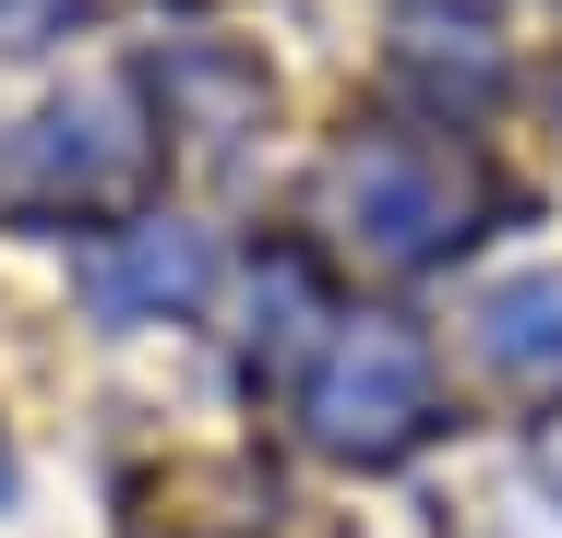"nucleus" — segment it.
<instances>
[{"instance_id":"nucleus-1","label":"nucleus","mask_w":562,"mask_h":538,"mask_svg":"<svg viewBox=\"0 0 562 538\" xmlns=\"http://www.w3.org/2000/svg\"><path fill=\"white\" fill-rule=\"evenodd\" d=\"M300 419H312L324 455H395L431 419V347L407 323H347L312 371V395H300Z\"/></svg>"},{"instance_id":"nucleus-2","label":"nucleus","mask_w":562,"mask_h":538,"mask_svg":"<svg viewBox=\"0 0 562 538\" xmlns=\"http://www.w3.org/2000/svg\"><path fill=\"white\" fill-rule=\"evenodd\" d=\"M144 168V132H132V108L120 97H60L36 108L24 132H12V156H0V192L12 204H97Z\"/></svg>"},{"instance_id":"nucleus-3","label":"nucleus","mask_w":562,"mask_h":538,"mask_svg":"<svg viewBox=\"0 0 562 538\" xmlns=\"http://www.w3.org/2000/svg\"><path fill=\"white\" fill-rule=\"evenodd\" d=\"M347 227L371 239V251H395V264H431V251H454L467 227V180H454V156H419V144H371V156H347L336 180Z\"/></svg>"},{"instance_id":"nucleus-4","label":"nucleus","mask_w":562,"mask_h":538,"mask_svg":"<svg viewBox=\"0 0 562 538\" xmlns=\"http://www.w3.org/2000/svg\"><path fill=\"white\" fill-rule=\"evenodd\" d=\"M204 288H216V251H204V227H180V215L132 227L120 251H97V264H85L97 323H168V312H192Z\"/></svg>"},{"instance_id":"nucleus-5","label":"nucleus","mask_w":562,"mask_h":538,"mask_svg":"<svg viewBox=\"0 0 562 538\" xmlns=\"http://www.w3.org/2000/svg\"><path fill=\"white\" fill-rule=\"evenodd\" d=\"M479 359L503 383H562V276H515L479 300Z\"/></svg>"},{"instance_id":"nucleus-6","label":"nucleus","mask_w":562,"mask_h":538,"mask_svg":"<svg viewBox=\"0 0 562 538\" xmlns=\"http://www.w3.org/2000/svg\"><path fill=\"white\" fill-rule=\"evenodd\" d=\"M0 503H12V442H0Z\"/></svg>"}]
</instances>
